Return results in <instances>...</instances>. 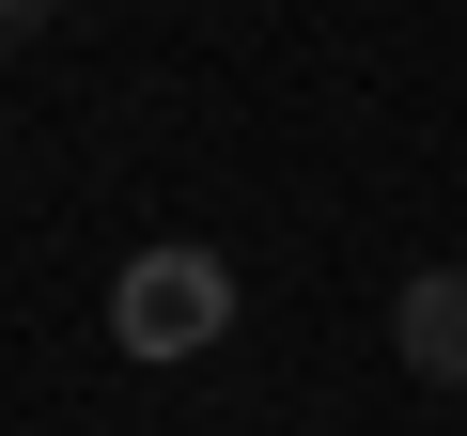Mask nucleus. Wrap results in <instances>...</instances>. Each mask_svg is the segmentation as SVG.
Returning a JSON list of instances; mask_svg holds the SVG:
<instances>
[{"mask_svg": "<svg viewBox=\"0 0 467 436\" xmlns=\"http://www.w3.org/2000/svg\"><path fill=\"white\" fill-rule=\"evenodd\" d=\"M234 327V265L218 250H140L125 281H109V343L125 358H202Z\"/></svg>", "mask_w": 467, "mask_h": 436, "instance_id": "nucleus-1", "label": "nucleus"}, {"mask_svg": "<svg viewBox=\"0 0 467 436\" xmlns=\"http://www.w3.org/2000/svg\"><path fill=\"white\" fill-rule=\"evenodd\" d=\"M389 358H405L420 389H467V265H420V281L389 296Z\"/></svg>", "mask_w": 467, "mask_h": 436, "instance_id": "nucleus-2", "label": "nucleus"}, {"mask_svg": "<svg viewBox=\"0 0 467 436\" xmlns=\"http://www.w3.org/2000/svg\"><path fill=\"white\" fill-rule=\"evenodd\" d=\"M47 16H63V0H0V47H16V32H47Z\"/></svg>", "mask_w": 467, "mask_h": 436, "instance_id": "nucleus-3", "label": "nucleus"}]
</instances>
